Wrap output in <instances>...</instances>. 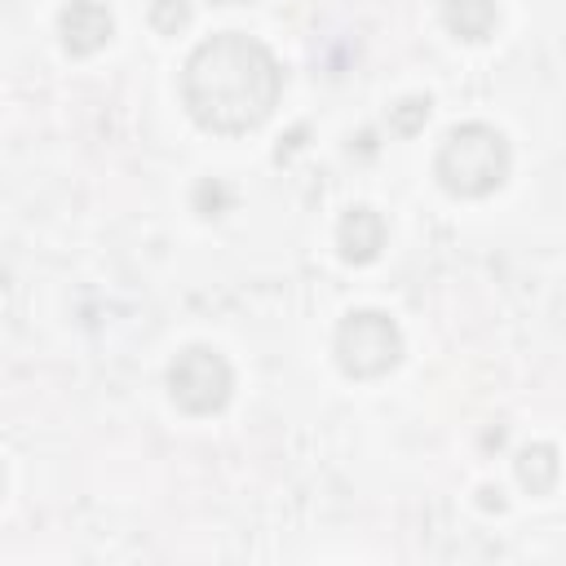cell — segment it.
Segmentation results:
<instances>
[{"label": "cell", "instance_id": "cell-1", "mask_svg": "<svg viewBox=\"0 0 566 566\" xmlns=\"http://www.w3.org/2000/svg\"><path fill=\"white\" fill-rule=\"evenodd\" d=\"M283 71L274 53L239 31L203 40L181 75V97L208 133H248L279 106Z\"/></svg>", "mask_w": 566, "mask_h": 566}, {"label": "cell", "instance_id": "cell-2", "mask_svg": "<svg viewBox=\"0 0 566 566\" xmlns=\"http://www.w3.org/2000/svg\"><path fill=\"white\" fill-rule=\"evenodd\" d=\"M509 177V142L491 124H460L438 150V181L447 195L482 199Z\"/></svg>", "mask_w": 566, "mask_h": 566}, {"label": "cell", "instance_id": "cell-3", "mask_svg": "<svg viewBox=\"0 0 566 566\" xmlns=\"http://www.w3.org/2000/svg\"><path fill=\"white\" fill-rule=\"evenodd\" d=\"M402 358V336L398 327L376 314V310H358L340 323L336 332V363L345 376L354 380H371V376H385L394 363Z\"/></svg>", "mask_w": 566, "mask_h": 566}, {"label": "cell", "instance_id": "cell-4", "mask_svg": "<svg viewBox=\"0 0 566 566\" xmlns=\"http://www.w3.org/2000/svg\"><path fill=\"white\" fill-rule=\"evenodd\" d=\"M168 389H172V402L190 416H212L230 402V389H234V376H230V363L208 349V345H190L177 354V363L168 367Z\"/></svg>", "mask_w": 566, "mask_h": 566}, {"label": "cell", "instance_id": "cell-5", "mask_svg": "<svg viewBox=\"0 0 566 566\" xmlns=\"http://www.w3.org/2000/svg\"><path fill=\"white\" fill-rule=\"evenodd\" d=\"M57 27H62L66 53H75V57L97 53V49L111 40V31H115L106 4H97V0H71V4L62 9V22H57Z\"/></svg>", "mask_w": 566, "mask_h": 566}, {"label": "cell", "instance_id": "cell-6", "mask_svg": "<svg viewBox=\"0 0 566 566\" xmlns=\"http://www.w3.org/2000/svg\"><path fill=\"white\" fill-rule=\"evenodd\" d=\"M336 239H340V256H345V261L367 265V261L380 252V243H385V221H380L371 208H349V212L340 217Z\"/></svg>", "mask_w": 566, "mask_h": 566}, {"label": "cell", "instance_id": "cell-7", "mask_svg": "<svg viewBox=\"0 0 566 566\" xmlns=\"http://www.w3.org/2000/svg\"><path fill=\"white\" fill-rule=\"evenodd\" d=\"M447 27L460 40H486L495 31V0H447Z\"/></svg>", "mask_w": 566, "mask_h": 566}, {"label": "cell", "instance_id": "cell-8", "mask_svg": "<svg viewBox=\"0 0 566 566\" xmlns=\"http://www.w3.org/2000/svg\"><path fill=\"white\" fill-rule=\"evenodd\" d=\"M517 482L531 491V495H548L553 482H557V447L539 442V447H526L517 455Z\"/></svg>", "mask_w": 566, "mask_h": 566}, {"label": "cell", "instance_id": "cell-9", "mask_svg": "<svg viewBox=\"0 0 566 566\" xmlns=\"http://www.w3.org/2000/svg\"><path fill=\"white\" fill-rule=\"evenodd\" d=\"M424 119H429V97H402V102L389 111V124H394L398 133H420Z\"/></svg>", "mask_w": 566, "mask_h": 566}, {"label": "cell", "instance_id": "cell-10", "mask_svg": "<svg viewBox=\"0 0 566 566\" xmlns=\"http://www.w3.org/2000/svg\"><path fill=\"white\" fill-rule=\"evenodd\" d=\"M150 22H155V31L177 35V31L190 22V4H186V0H155V4H150Z\"/></svg>", "mask_w": 566, "mask_h": 566}, {"label": "cell", "instance_id": "cell-11", "mask_svg": "<svg viewBox=\"0 0 566 566\" xmlns=\"http://www.w3.org/2000/svg\"><path fill=\"white\" fill-rule=\"evenodd\" d=\"M0 491H4V469H0Z\"/></svg>", "mask_w": 566, "mask_h": 566}]
</instances>
